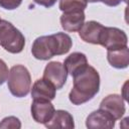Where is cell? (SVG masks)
Returning <instances> with one entry per match:
<instances>
[{"label":"cell","mask_w":129,"mask_h":129,"mask_svg":"<svg viewBox=\"0 0 129 129\" xmlns=\"http://www.w3.org/2000/svg\"><path fill=\"white\" fill-rule=\"evenodd\" d=\"M88 2H99V1H101V0H87Z\"/></svg>","instance_id":"cell-22"},{"label":"cell","mask_w":129,"mask_h":129,"mask_svg":"<svg viewBox=\"0 0 129 129\" xmlns=\"http://www.w3.org/2000/svg\"><path fill=\"white\" fill-rule=\"evenodd\" d=\"M22 0H0V6L7 10H13L20 6Z\"/></svg>","instance_id":"cell-18"},{"label":"cell","mask_w":129,"mask_h":129,"mask_svg":"<svg viewBox=\"0 0 129 129\" xmlns=\"http://www.w3.org/2000/svg\"><path fill=\"white\" fill-rule=\"evenodd\" d=\"M74 78V86L69 94V99L74 105L84 104L99 92L100 76L95 68L87 66Z\"/></svg>","instance_id":"cell-1"},{"label":"cell","mask_w":129,"mask_h":129,"mask_svg":"<svg viewBox=\"0 0 129 129\" xmlns=\"http://www.w3.org/2000/svg\"><path fill=\"white\" fill-rule=\"evenodd\" d=\"M85 18L86 16L84 10L63 12V14L60 16V24L62 29L66 31L75 32L80 30L85 22Z\"/></svg>","instance_id":"cell-11"},{"label":"cell","mask_w":129,"mask_h":129,"mask_svg":"<svg viewBox=\"0 0 129 129\" xmlns=\"http://www.w3.org/2000/svg\"><path fill=\"white\" fill-rule=\"evenodd\" d=\"M115 119L106 111L99 109L92 112L86 119V126L89 129H112L115 126Z\"/></svg>","instance_id":"cell-9"},{"label":"cell","mask_w":129,"mask_h":129,"mask_svg":"<svg viewBox=\"0 0 129 129\" xmlns=\"http://www.w3.org/2000/svg\"><path fill=\"white\" fill-rule=\"evenodd\" d=\"M55 88L54 86L45 79H38L32 86L31 97L32 99H44V100H53L55 97Z\"/></svg>","instance_id":"cell-12"},{"label":"cell","mask_w":129,"mask_h":129,"mask_svg":"<svg viewBox=\"0 0 129 129\" xmlns=\"http://www.w3.org/2000/svg\"><path fill=\"white\" fill-rule=\"evenodd\" d=\"M8 68H7V64L5 63L4 60H2L0 58V86L7 80V77H8Z\"/></svg>","instance_id":"cell-19"},{"label":"cell","mask_w":129,"mask_h":129,"mask_svg":"<svg viewBox=\"0 0 129 129\" xmlns=\"http://www.w3.org/2000/svg\"><path fill=\"white\" fill-rule=\"evenodd\" d=\"M126 33L117 27H105L100 40V45L107 48V50L119 49L127 46Z\"/></svg>","instance_id":"cell-5"},{"label":"cell","mask_w":129,"mask_h":129,"mask_svg":"<svg viewBox=\"0 0 129 129\" xmlns=\"http://www.w3.org/2000/svg\"><path fill=\"white\" fill-rule=\"evenodd\" d=\"M100 109L106 111L115 120L121 119L125 113V103L122 96L117 94H111L105 97L101 104Z\"/></svg>","instance_id":"cell-8"},{"label":"cell","mask_w":129,"mask_h":129,"mask_svg":"<svg viewBox=\"0 0 129 129\" xmlns=\"http://www.w3.org/2000/svg\"><path fill=\"white\" fill-rule=\"evenodd\" d=\"M0 45L11 53H19L25 45L24 35L9 21L0 20Z\"/></svg>","instance_id":"cell-4"},{"label":"cell","mask_w":129,"mask_h":129,"mask_svg":"<svg viewBox=\"0 0 129 129\" xmlns=\"http://www.w3.org/2000/svg\"><path fill=\"white\" fill-rule=\"evenodd\" d=\"M107 59L109 63L116 69H125L129 64V49L127 46L119 49L108 50Z\"/></svg>","instance_id":"cell-15"},{"label":"cell","mask_w":129,"mask_h":129,"mask_svg":"<svg viewBox=\"0 0 129 129\" xmlns=\"http://www.w3.org/2000/svg\"><path fill=\"white\" fill-rule=\"evenodd\" d=\"M73 45L70 35L57 32L51 35L37 37L31 47L32 55L40 60H47L54 55H61L70 51Z\"/></svg>","instance_id":"cell-2"},{"label":"cell","mask_w":129,"mask_h":129,"mask_svg":"<svg viewBox=\"0 0 129 129\" xmlns=\"http://www.w3.org/2000/svg\"><path fill=\"white\" fill-rule=\"evenodd\" d=\"M87 0H59V9L62 12L85 10L87 7Z\"/></svg>","instance_id":"cell-16"},{"label":"cell","mask_w":129,"mask_h":129,"mask_svg":"<svg viewBox=\"0 0 129 129\" xmlns=\"http://www.w3.org/2000/svg\"><path fill=\"white\" fill-rule=\"evenodd\" d=\"M7 86L10 93L17 97H25L31 86V77L28 70L22 64L13 66L7 77Z\"/></svg>","instance_id":"cell-3"},{"label":"cell","mask_w":129,"mask_h":129,"mask_svg":"<svg viewBox=\"0 0 129 129\" xmlns=\"http://www.w3.org/2000/svg\"><path fill=\"white\" fill-rule=\"evenodd\" d=\"M104 4H106V5H108V6H117V5H119L122 1H125V2H127V0H101Z\"/></svg>","instance_id":"cell-21"},{"label":"cell","mask_w":129,"mask_h":129,"mask_svg":"<svg viewBox=\"0 0 129 129\" xmlns=\"http://www.w3.org/2000/svg\"><path fill=\"white\" fill-rule=\"evenodd\" d=\"M0 20H1V19H0Z\"/></svg>","instance_id":"cell-23"},{"label":"cell","mask_w":129,"mask_h":129,"mask_svg":"<svg viewBox=\"0 0 129 129\" xmlns=\"http://www.w3.org/2000/svg\"><path fill=\"white\" fill-rule=\"evenodd\" d=\"M68 72L64 66L59 61H50L46 64L43 72V79L50 82L56 90L63 87L67 82Z\"/></svg>","instance_id":"cell-6"},{"label":"cell","mask_w":129,"mask_h":129,"mask_svg":"<svg viewBox=\"0 0 129 129\" xmlns=\"http://www.w3.org/2000/svg\"><path fill=\"white\" fill-rule=\"evenodd\" d=\"M44 125L48 129H55V128L73 129L75 127L73 116L68 111H64V110L54 111L50 120L48 122H46Z\"/></svg>","instance_id":"cell-13"},{"label":"cell","mask_w":129,"mask_h":129,"mask_svg":"<svg viewBox=\"0 0 129 129\" xmlns=\"http://www.w3.org/2000/svg\"><path fill=\"white\" fill-rule=\"evenodd\" d=\"M20 127V120L14 116L6 117L0 122V129H19Z\"/></svg>","instance_id":"cell-17"},{"label":"cell","mask_w":129,"mask_h":129,"mask_svg":"<svg viewBox=\"0 0 129 129\" xmlns=\"http://www.w3.org/2000/svg\"><path fill=\"white\" fill-rule=\"evenodd\" d=\"M63 66L68 74L74 77L88 66V59L87 56L82 52H73L64 59Z\"/></svg>","instance_id":"cell-14"},{"label":"cell","mask_w":129,"mask_h":129,"mask_svg":"<svg viewBox=\"0 0 129 129\" xmlns=\"http://www.w3.org/2000/svg\"><path fill=\"white\" fill-rule=\"evenodd\" d=\"M30 111H31V116L35 122L45 124L52 117L54 113V107L49 100L33 99Z\"/></svg>","instance_id":"cell-7"},{"label":"cell","mask_w":129,"mask_h":129,"mask_svg":"<svg viewBox=\"0 0 129 129\" xmlns=\"http://www.w3.org/2000/svg\"><path fill=\"white\" fill-rule=\"evenodd\" d=\"M104 28L105 26H103L101 23L91 20L82 25V27L79 30V35L85 42L100 44Z\"/></svg>","instance_id":"cell-10"},{"label":"cell","mask_w":129,"mask_h":129,"mask_svg":"<svg viewBox=\"0 0 129 129\" xmlns=\"http://www.w3.org/2000/svg\"><path fill=\"white\" fill-rule=\"evenodd\" d=\"M36 4L44 6V7H51L52 5H54V3L57 0H33Z\"/></svg>","instance_id":"cell-20"}]
</instances>
